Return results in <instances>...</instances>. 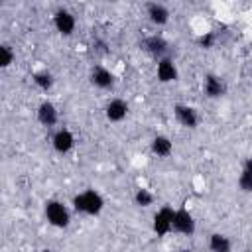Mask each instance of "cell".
Masks as SVG:
<instances>
[{
	"label": "cell",
	"instance_id": "cell-1",
	"mask_svg": "<svg viewBox=\"0 0 252 252\" xmlns=\"http://www.w3.org/2000/svg\"><path fill=\"white\" fill-rule=\"evenodd\" d=\"M104 207V201L100 197V193H96L94 189H87L79 195L73 197V209L77 213H85V215H98Z\"/></svg>",
	"mask_w": 252,
	"mask_h": 252
},
{
	"label": "cell",
	"instance_id": "cell-2",
	"mask_svg": "<svg viewBox=\"0 0 252 252\" xmlns=\"http://www.w3.org/2000/svg\"><path fill=\"white\" fill-rule=\"evenodd\" d=\"M45 219H47V222L51 226L65 228L69 224V211L59 201H47L45 203Z\"/></svg>",
	"mask_w": 252,
	"mask_h": 252
},
{
	"label": "cell",
	"instance_id": "cell-3",
	"mask_svg": "<svg viewBox=\"0 0 252 252\" xmlns=\"http://www.w3.org/2000/svg\"><path fill=\"white\" fill-rule=\"evenodd\" d=\"M173 217H175V211L171 207H161L156 215H154V232L158 236H165L171 228H173Z\"/></svg>",
	"mask_w": 252,
	"mask_h": 252
},
{
	"label": "cell",
	"instance_id": "cell-4",
	"mask_svg": "<svg viewBox=\"0 0 252 252\" xmlns=\"http://www.w3.org/2000/svg\"><path fill=\"white\" fill-rule=\"evenodd\" d=\"M173 230L185 234V236H191L195 232V220H193V215L187 211V209H177L175 211V217H173Z\"/></svg>",
	"mask_w": 252,
	"mask_h": 252
},
{
	"label": "cell",
	"instance_id": "cell-5",
	"mask_svg": "<svg viewBox=\"0 0 252 252\" xmlns=\"http://www.w3.org/2000/svg\"><path fill=\"white\" fill-rule=\"evenodd\" d=\"M203 91H205V94H207L209 98H220V96L226 93V85H224V81H222L220 77L209 73V75H205Z\"/></svg>",
	"mask_w": 252,
	"mask_h": 252
},
{
	"label": "cell",
	"instance_id": "cell-6",
	"mask_svg": "<svg viewBox=\"0 0 252 252\" xmlns=\"http://www.w3.org/2000/svg\"><path fill=\"white\" fill-rule=\"evenodd\" d=\"M173 114H175L177 122L183 124L185 128H197L199 116H197L195 108H191V106H187V104H175V106H173Z\"/></svg>",
	"mask_w": 252,
	"mask_h": 252
},
{
	"label": "cell",
	"instance_id": "cell-7",
	"mask_svg": "<svg viewBox=\"0 0 252 252\" xmlns=\"http://www.w3.org/2000/svg\"><path fill=\"white\" fill-rule=\"evenodd\" d=\"M51 144H53V150H55V152H59V154H67V152H71L73 146H75V136H73L69 130L61 128V130H57V132L53 134Z\"/></svg>",
	"mask_w": 252,
	"mask_h": 252
},
{
	"label": "cell",
	"instance_id": "cell-8",
	"mask_svg": "<svg viewBox=\"0 0 252 252\" xmlns=\"http://www.w3.org/2000/svg\"><path fill=\"white\" fill-rule=\"evenodd\" d=\"M53 24H55V28L61 35H71L73 30H75V18L67 10H57L55 16H53Z\"/></svg>",
	"mask_w": 252,
	"mask_h": 252
},
{
	"label": "cell",
	"instance_id": "cell-9",
	"mask_svg": "<svg viewBox=\"0 0 252 252\" xmlns=\"http://www.w3.org/2000/svg\"><path fill=\"white\" fill-rule=\"evenodd\" d=\"M142 49H144L146 53H150V55L161 59V57L165 55V51H167V41H165L161 35H150V37H146V39L142 41Z\"/></svg>",
	"mask_w": 252,
	"mask_h": 252
},
{
	"label": "cell",
	"instance_id": "cell-10",
	"mask_svg": "<svg viewBox=\"0 0 252 252\" xmlns=\"http://www.w3.org/2000/svg\"><path fill=\"white\" fill-rule=\"evenodd\" d=\"M104 114H106V118H108L110 122H120V120H124L126 114H128V104H126L122 98H112V100L106 104Z\"/></svg>",
	"mask_w": 252,
	"mask_h": 252
},
{
	"label": "cell",
	"instance_id": "cell-11",
	"mask_svg": "<svg viewBox=\"0 0 252 252\" xmlns=\"http://www.w3.org/2000/svg\"><path fill=\"white\" fill-rule=\"evenodd\" d=\"M91 83H93L94 87H98V89H110V87L114 85V75H112L108 69L96 65V67H93V71H91Z\"/></svg>",
	"mask_w": 252,
	"mask_h": 252
},
{
	"label": "cell",
	"instance_id": "cell-12",
	"mask_svg": "<svg viewBox=\"0 0 252 252\" xmlns=\"http://www.w3.org/2000/svg\"><path fill=\"white\" fill-rule=\"evenodd\" d=\"M148 18L156 26H165L169 22V10L159 2H150L148 4Z\"/></svg>",
	"mask_w": 252,
	"mask_h": 252
},
{
	"label": "cell",
	"instance_id": "cell-13",
	"mask_svg": "<svg viewBox=\"0 0 252 252\" xmlns=\"http://www.w3.org/2000/svg\"><path fill=\"white\" fill-rule=\"evenodd\" d=\"M158 79L161 83H171L177 79V67L169 57H161L158 61Z\"/></svg>",
	"mask_w": 252,
	"mask_h": 252
},
{
	"label": "cell",
	"instance_id": "cell-14",
	"mask_svg": "<svg viewBox=\"0 0 252 252\" xmlns=\"http://www.w3.org/2000/svg\"><path fill=\"white\" fill-rule=\"evenodd\" d=\"M37 120L43 124V126H53L57 122V108L53 102L45 100L37 106Z\"/></svg>",
	"mask_w": 252,
	"mask_h": 252
},
{
	"label": "cell",
	"instance_id": "cell-15",
	"mask_svg": "<svg viewBox=\"0 0 252 252\" xmlns=\"http://www.w3.org/2000/svg\"><path fill=\"white\" fill-rule=\"evenodd\" d=\"M152 152L158 156V158H167L171 152H173V144L169 138L165 136H156L152 140Z\"/></svg>",
	"mask_w": 252,
	"mask_h": 252
},
{
	"label": "cell",
	"instance_id": "cell-16",
	"mask_svg": "<svg viewBox=\"0 0 252 252\" xmlns=\"http://www.w3.org/2000/svg\"><path fill=\"white\" fill-rule=\"evenodd\" d=\"M238 187L246 193H252V158H248L242 167V173L238 177Z\"/></svg>",
	"mask_w": 252,
	"mask_h": 252
},
{
	"label": "cell",
	"instance_id": "cell-17",
	"mask_svg": "<svg viewBox=\"0 0 252 252\" xmlns=\"http://www.w3.org/2000/svg\"><path fill=\"white\" fill-rule=\"evenodd\" d=\"M209 248L213 252H228L230 250V240L224 234H211L209 238Z\"/></svg>",
	"mask_w": 252,
	"mask_h": 252
},
{
	"label": "cell",
	"instance_id": "cell-18",
	"mask_svg": "<svg viewBox=\"0 0 252 252\" xmlns=\"http://www.w3.org/2000/svg\"><path fill=\"white\" fill-rule=\"evenodd\" d=\"M33 83L41 89V91H49L53 87V75L47 73V71H39L33 75Z\"/></svg>",
	"mask_w": 252,
	"mask_h": 252
},
{
	"label": "cell",
	"instance_id": "cell-19",
	"mask_svg": "<svg viewBox=\"0 0 252 252\" xmlns=\"http://www.w3.org/2000/svg\"><path fill=\"white\" fill-rule=\"evenodd\" d=\"M134 201H136L138 207H150L154 203V195L148 189H138L136 195H134Z\"/></svg>",
	"mask_w": 252,
	"mask_h": 252
},
{
	"label": "cell",
	"instance_id": "cell-20",
	"mask_svg": "<svg viewBox=\"0 0 252 252\" xmlns=\"http://www.w3.org/2000/svg\"><path fill=\"white\" fill-rule=\"evenodd\" d=\"M0 67L2 69H6V67H10L12 65V61H14V53H12V49H10V45H2L0 47Z\"/></svg>",
	"mask_w": 252,
	"mask_h": 252
},
{
	"label": "cell",
	"instance_id": "cell-21",
	"mask_svg": "<svg viewBox=\"0 0 252 252\" xmlns=\"http://www.w3.org/2000/svg\"><path fill=\"white\" fill-rule=\"evenodd\" d=\"M215 41H217L215 32H205V33L199 37V45H201V47H205V49H211V47L215 45Z\"/></svg>",
	"mask_w": 252,
	"mask_h": 252
}]
</instances>
